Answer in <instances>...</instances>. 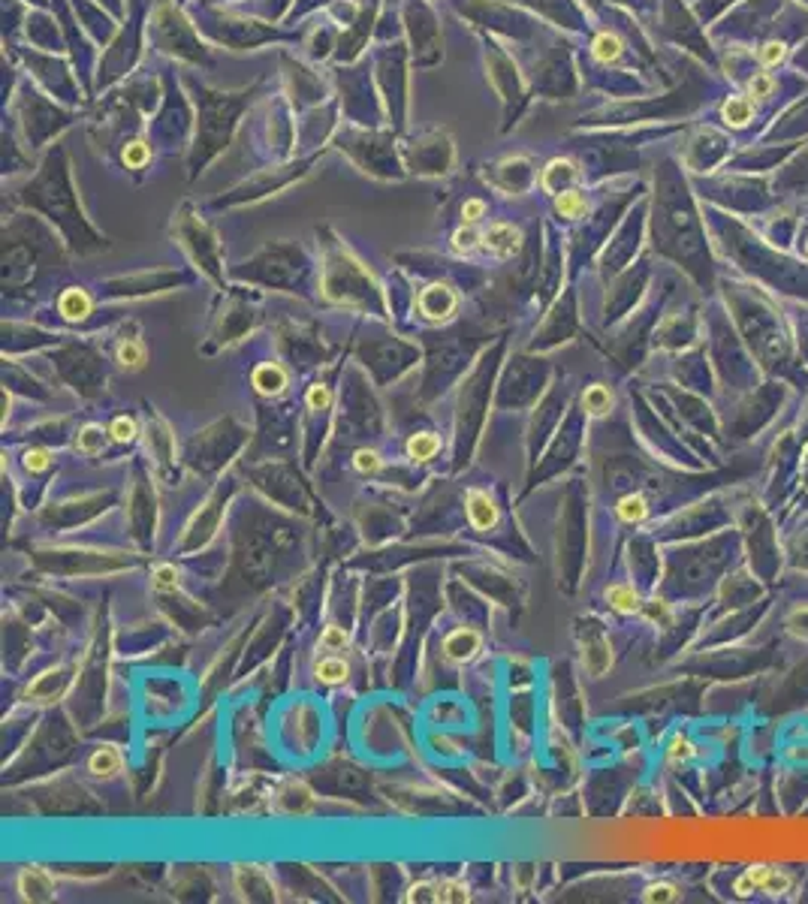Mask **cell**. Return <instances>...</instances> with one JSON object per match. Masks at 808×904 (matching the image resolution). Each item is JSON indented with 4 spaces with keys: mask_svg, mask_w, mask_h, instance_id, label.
Here are the masks:
<instances>
[{
    "mask_svg": "<svg viewBox=\"0 0 808 904\" xmlns=\"http://www.w3.org/2000/svg\"><path fill=\"white\" fill-rule=\"evenodd\" d=\"M582 660H585V669L600 678L612 663V654H610V642L600 633L594 624L585 627V636H582Z\"/></svg>",
    "mask_w": 808,
    "mask_h": 904,
    "instance_id": "cell-1",
    "label": "cell"
},
{
    "mask_svg": "<svg viewBox=\"0 0 808 904\" xmlns=\"http://www.w3.org/2000/svg\"><path fill=\"white\" fill-rule=\"evenodd\" d=\"M18 892L25 901H55V877L43 865H28L18 874Z\"/></svg>",
    "mask_w": 808,
    "mask_h": 904,
    "instance_id": "cell-2",
    "label": "cell"
},
{
    "mask_svg": "<svg viewBox=\"0 0 808 904\" xmlns=\"http://www.w3.org/2000/svg\"><path fill=\"white\" fill-rule=\"evenodd\" d=\"M145 440H148V452L157 461V468L163 470L166 465L175 461V440L169 434V428L160 419L157 413H148V431H145Z\"/></svg>",
    "mask_w": 808,
    "mask_h": 904,
    "instance_id": "cell-3",
    "label": "cell"
},
{
    "mask_svg": "<svg viewBox=\"0 0 808 904\" xmlns=\"http://www.w3.org/2000/svg\"><path fill=\"white\" fill-rule=\"evenodd\" d=\"M465 509H468V521L473 531H492L498 525V507L486 492L471 489L465 497Z\"/></svg>",
    "mask_w": 808,
    "mask_h": 904,
    "instance_id": "cell-4",
    "label": "cell"
},
{
    "mask_svg": "<svg viewBox=\"0 0 808 904\" xmlns=\"http://www.w3.org/2000/svg\"><path fill=\"white\" fill-rule=\"evenodd\" d=\"M483 251L495 259H510L519 251V230L510 223H495L492 230L483 235Z\"/></svg>",
    "mask_w": 808,
    "mask_h": 904,
    "instance_id": "cell-5",
    "label": "cell"
},
{
    "mask_svg": "<svg viewBox=\"0 0 808 904\" xmlns=\"http://www.w3.org/2000/svg\"><path fill=\"white\" fill-rule=\"evenodd\" d=\"M456 305H459L456 293L449 287H441V283L422 290V295H420V311H422L425 320H447L449 314L456 311Z\"/></svg>",
    "mask_w": 808,
    "mask_h": 904,
    "instance_id": "cell-6",
    "label": "cell"
},
{
    "mask_svg": "<svg viewBox=\"0 0 808 904\" xmlns=\"http://www.w3.org/2000/svg\"><path fill=\"white\" fill-rule=\"evenodd\" d=\"M480 645H483V636L477 633V630L459 627V630H453V633L444 639V654H447L449 660L465 663V660H471L473 654L480 651Z\"/></svg>",
    "mask_w": 808,
    "mask_h": 904,
    "instance_id": "cell-7",
    "label": "cell"
},
{
    "mask_svg": "<svg viewBox=\"0 0 808 904\" xmlns=\"http://www.w3.org/2000/svg\"><path fill=\"white\" fill-rule=\"evenodd\" d=\"M287 371L278 365V362H263V365H257L254 368V377H251V383H254V389L259 392V395H266V398H278L284 389H287Z\"/></svg>",
    "mask_w": 808,
    "mask_h": 904,
    "instance_id": "cell-8",
    "label": "cell"
},
{
    "mask_svg": "<svg viewBox=\"0 0 808 904\" xmlns=\"http://www.w3.org/2000/svg\"><path fill=\"white\" fill-rule=\"evenodd\" d=\"M67 684H69V675H67V669L64 666H55V669H49V672H43L37 682L30 684V691H28V696L30 699H37V703H52V699H57L64 691H67Z\"/></svg>",
    "mask_w": 808,
    "mask_h": 904,
    "instance_id": "cell-9",
    "label": "cell"
},
{
    "mask_svg": "<svg viewBox=\"0 0 808 904\" xmlns=\"http://www.w3.org/2000/svg\"><path fill=\"white\" fill-rule=\"evenodd\" d=\"M235 880H239V889L245 892V898H259V901H271L275 895H271V883L266 880V874L259 871V868H254V865H239V871H235Z\"/></svg>",
    "mask_w": 808,
    "mask_h": 904,
    "instance_id": "cell-10",
    "label": "cell"
},
{
    "mask_svg": "<svg viewBox=\"0 0 808 904\" xmlns=\"http://www.w3.org/2000/svg\"><path fill=\"white\" fill-rule=\"evenodd\" d=\"M121 766H124V757L112 745H100L97 751L88 757V772L94 778H115L118 772H121Z\"/></svg>",
    "mask_w": 808,
    "mask_h": 904,
    "instance_id": "cell-11",
    "label": "cell"
},
{
    "mask_svg": "<svg viewBox=\"0 0 808 904\" xmlns=\"http://www.w3.org/2000/svg\"><path fill=\"white\" fill-rule=\"evenodd\" d=\"M115 359H118V365H121L124 371H142V368L148 365V350H145V344H142V338L130 335V338L118 341Z\"/></svg>",
    "mask_w": 808,
    "mask_h": 904,
    "instance_id": "cell-12",
    "label": "cell"
},
{
    "mask_svg": "<svg viewBox=\"0 0 808 904\" xmlns=\"http://www.w3.org/2000/svg\"><path fill=\"white\" fill-rule=\"evenodd\" d=\"M778 868L775 865H751L745 868L742 877L736 880V892L739 895H751V892H769V883L775 877Z\"/></svg>",
    "mask_w": 808,
    "mask_h": 904,
    "instance_id": "cell-13",
    "label": "cell"
},
{
    "mask_svg": "<svg viewBox=\"0 0 808 904\" xmlns=\"http://www.w3.org/2000/svg\"><path fill=\"white\" fill-rule=\"evenodd\" d=\"M57 307H61V314L67 320H73V323H76V320H85L91 314V295L82 287H69V290H64Z\"/></svg>",
    "mask_w": 808,
    "mask_h": 904,
    "instance_id": "cell-14",
    "label": "cell"
},
{
    "mask_svg": "<svg viewBox=\"0 0 808 904\" xmlns=\"http://www.w3.org/2000/svg\"><path fill=\"white\" fill-rule=\"evenodd\" d=\"M437 452H441V437H437L434 431H417V434H410V440H408V458H413V461H432Z\"/></svg>",
    "mask_w": 808,
    "mask_h": 904,
    "instance_id": "cell-15",
    "label": "cell"
},
{
    "mask_svg": "<svg viewBox=\"0 0 808 904\" xmlns=\"http://www.w3.org/2000/svg\"><path fill=\"white\" fill-rule=\"evenodd\" d=\"M606 600H610L612 609L622 612V615H631V612L643 609V600H639V594L634 591V585H610V588H606Z\"/></svg>",
    "mask_w": 808,
    "mask_h": 904,
    "instance_id": "cell-16",
    "label": "cell"
},
{
    "mask_svg": "<svg viewBox=\"0 0 808 904\" xmlns=\"http://www.w3.org/2000/svg\"><path fill=\"white\" fill-rule=\"evenodd\" d=\"M615 513H619V519L627 521V525H639V521H646V519H649V501H646V495H639V492L624 495L622 501L615 504Z\"/></svg>",
    "mask_w": 808,
    "mask_h": 904,
    "instance_id": "cell-17",
    "label": "cell"
},
{
    "mask_svg": "<svg viewBox=\"0 0 808 904\" xmlns=\"http://www.w3.org/2000/svg\"><path fill=\"white\" fill-rule=\"evenodd\" d=\"M582 410L588 416H606L612 410V392L606 389L603 383H594L582 392Z\"/></svg>",
    "mask_w": 808,
    "mask_h": 904,
    "instance_id": "cell-18",
    "label": "cell"
},
{
    "mask_svg": "<svg viewBox=\"0 0 808 904\" xmlns=\"http://www.w3.org/2000/svg\"><path fill=\"white\" fill-rule=\"evenodd\" d=\"M106 434H109V428L103 431V425H85V428H79V434H76V449L82 452V456H100L103 452V446H106Z\"/></svg>",
    "mask_w": 808,
    "mask_h": 904,
    "instance_id": "cell-19",
    "label": "cell"
},
{
    "mask_svg": "<svg viewBox=\"0 0 808 904\" xmlns=\"http://www.w3.org/2000/svg\"><path fill=\"white\" fill-rule=\"evenodd\" d=\"M317 678L323 684H341V682H347V675H350V666H347V660H341V657H323L317 663Z\"/></svg>",
    "mask_w": 808,
    "mask_h": 904,
    "instance_id": "cell-20",
    "label": "cell"
},
{
    "mask_svg": "<svg viewBox=\"0 0 808 904\" xmlns=\"http://www.w3.org/2000/svg\"><path fill=\"white\" fill-rule=\"evenodd\" d=\"M555 208L561 217H570V220L582 217V214H585V196H582L579 190H564V193L555 199Z\"/></svg>",
    "mask_w": 808,
    "mask_h": 904,
    "instance_id": "cell-21",
    "label": "cell"
},
{
    "mask_svg": "<svg viewBox=\"0 0 808 904\" xmlns=\"http://www.w3.org/2000/svg\"><path fill=\"white\" fill-rule=\"evenodd\" d=\"M278 799H281V805L284 802H290L284 811H290V814H296V811H305L308 805H311V793H308L302 784H287L281 793H278Z\"/></svg>",
    "mask_w": 808,
    "mask_h": 904,
    "instance_id": "cell-22",
    "label": "cell"
},
{
    "mask_svg": "<svg viewBox=\"0 0 808 904\" xmlns=\"http://www.w3.org/2000/svg\"><path fill=\"white\" fill-rule=\"evenodd\" d=\"M109 437L115 443H133L139 437V422L133 416H115L112 425H109Z\"/></svg>",
    "mask_w": 808,
    "mask_h": 904,
    "instance_id": "cell-23",
    "label": "cell"
},
{
    "mask_svg": "<svg viewBox=\"0 0 808 904\" xmlns=\"http://www.w3.org/2000/svg\"><path fill=\"white\" fill-rule=\"evenodd\" d=\"M784 627H787L790 636L808 642V603L793 606V609L787 612V618H784Z\"/></svg>",
    "mask_w": 808,
    "mask_h": 904,
    "instance_id": "cell-24",
    "label": "cell"
},
{
    "mask_svg": "<svg viewBox=\"0 0 808 904\" xmlns=\"http://www.w3.org/2000/svg\"><path fill=\"white\" fill-rule=\"evenodd\" d=\"M724 118H727V124H733V127L748 124L751 121V103L745 97H730L724 103Z\"/></svg>",
    "mask_w": 808,
    "mask_h": 904,
    "instance_id": "cell-25",
    "label": "cell"
},
{
    "mask_svg": "<svg viewBox=\"0 0 808 904\" xmlns=\"http://www.w3.org/2000/svg\"><path fill=\"white\" fill-rule=\"evenodd\" d=\"M151 585H154V591H163V594H172V591H178V570L172 567V564H157L154 567V576H151Z\"/></svg>",
    "mask_w": 808,
    "mask_h": 904,
    "instance_id": "cell-26",
    "label": "cell"
},
{
    "mask_svg": "<svg viewBox=\"0 0 808 904\" xmlns=\"http://www.w3.org/2000/svg\"><path fill=\"white\" fill-rule=\"evenodd\" d=\"M643 901H649V904H670V901H679V889H675L673 883H667V880H661V883H651L646 892H643Z\"/></svg>",
    "mask_w": 808,
    "mask_h": 904,
    "instance_id": "cell-27",
    "label": "cell"
},
{
    "mask_svg": "<svg viewBox=\"0 0 808 904\" xmlns=\"http://www.w3.org/2000/svg\"><path fill=\"white\" fill-rule=\"evenodd\" d=\"M353 468L359 470V473H365V477H371V473H380V468H383V458H380L374 449H356Z\"/></svg>",
    "mask_w": 808,
    "mask_h": 904,
    "instance_id": "cell-28",
    "label": "cell"
},
{
    "mask_svg": "<svg viewBox=\"0 0 808 904\" xmlns=\"http://www.w3.org/2000/svg\"><path fill=\"white\" fill-rule=\"evenodd\" d=\"M437 901H471V892L459 880H441L437 883Z\"/></svg>",
    "mask_w": 808,
    "mask_h": 904,
    "instance_id": "cell-29",
    "label": "cell"
},
{
    "mask_svg": "<svg viewBox=\"0 0 808 904\" xmlns=\"http://www.w3.org/2000/svg\"><path fill=\"white\" fill-rule=\"evenodd\" d=\"M320 645H323L326 651H341L344 645H347V630L338 627V624H329L323 633H320Z\"/></svg>",
    "mask_w": 808,
    "mask_h": 904,
    "instance_id": "cell-30",
    "label": "cell"
},
{
    "mask_svg": "<svg viewBox=\"0 0 808 904\" xmlns=\"http://www.w3.org/2000/svg\"><path fill=\"white\" fill-rule=\"evenodd\" d=\"M305 401H308V407H311V410H329L332 407V389L323 386V383H314L311 389H308Z\"/></svg>",
    "mask_w": 808,
    "mask_h": 904,
    "instance_id": "cell-31",
    "label": "cell"
},
{
    "mask_svg": "<svg viewBox=\"0 0 808 904\" xmlns=\"http://www.w3.org/2000/svg\"><path fill=\"white\" fill-rule=\"evenodd\" d=\"M25 468L30 470V473H40V470H45L52 465V452L49 449H43V446H33V449H28L25 452Z\"/></svg>",
    "mask_w": 808,
    "mask_h": 904,
    "instance_id": "cell-32",
    "label": "cell"
},
{
    "mask_svg": "<svg viewBox=\"0 0 808 904\" xmlns=\"http://www.w3.org/2000/svg\"><path fill=\"white\" fill-rule=\"evenodd\" d=\"M453 247L459 254H471V251H477V247H483V239L471 230V226H465V230H459L453 235Z\"/></svg>",
    "mask_w": 808,
    "mask_h": 904,
    "instance_id": "cell-33",
    "label": "cell"
},
{
    "mask_svg": "<svg viewBox=\"0 0 808 904\" xmlns=\"http://www.w3.org/2000/svg\"><path fill=\"white\" fill-rule=\"evenodd\" d=\"M772 88H775V81H772V76H766V73H757V76H751V81H748V94L757 97V100L769 97Z\"/></svg>",
    "mask_w": 808,
    "mask_h": 904,
    "instance_id": "cell-34",
    "label": "cell"
},
{
    "mask_svg": "<svg viewBox=\"0 0 808 904\" xmlns=\"http://www.w3.org/2000/svg\"><path fill=\"white\" fill-rule=\"evenodd\" d=\"M694 754H697V751H694V745L688 742L685 735H675L673 745H670V759H673V763H679V759L685 763V759H691Z\"/></svg>",
    "mask_w": 808,
    "mask_h": 904,
    "instance_id": "cell-35",
    "label": "cell"
},
{
    "mask_svg": "<svg viewBox=\"0 0 808 904\" xmlns=\"http://www.w3.org/2000/svg\"><path fill=\"white\" fill-rule=\"evenodd\" d=\"M404 901H437V883H417L404 895Z\"/></svg>",
    "mask_w": 808,
    "mask_h": 904,
    "instance_id": "cell-36",
    "label": "cell"
},
{
    "mask_svg": "<svg viewBox=\"0 0 808 904\" xmlns=\"http://www.w3.org/2000/svg\"><path fill=\"white\" fill-rule=\"evenodd\" d=\"M781 61H784V45L781 43H766L763 49H760V64H763V67H775Z\"/></svg>",
    "mask_w": 808,
    "mask_h": 904,
    "instance_id": "cell-37",
    "label": "cell"
},
{
    "mask_svg": "<svg viewBox=\"0 0 808 904\" xmlns=\"http://www.w3.org/2000/svg\"><path fill=\"white\" fill-rule=\"evenodd\" d=\"M594 55H597L600 61H612V57L619 55V43H615L612 37H600L597 43H594Z\"/></svg>",
    "mask_w": 808,
    "mask_h": 904,
    "instance_id": "cell-38",
    "label": "cell"
},
{
    "mask_svg": "<svg viewBox=\"0 0 808 904\" xmlns=\"http://www.w3.org/2000/svg\"><path fill=\"white\" fill-rule=\"evenodd\" d=\"M483 214H486V202H480V199H468L465 205H461V217H465V223H477Z\"/></svg>",
    "mask_w": 808,
    "mask_h": 904,
    "instance_id": "cell-39",
    "label": "cell"
},
{
    "mask_svg": "<svg viewBox=\"0 0 808 904\" xmlns=\"http://www.w3.org/2000/svg\"><path fill=\"white\" fill-rule=\"evenodd\" d=\"M145 160H148V148L145 145H139V142L127 145V151H124V163L127 166H142Z\"/></svg>",
    "mask_w": 808,
    "mask_h": 904,
    "instance_id": "cell-40",
    "label": "cell"
},
{
    "mask_svg": "<svg viewBox=\"0 0 808 904\" xmlns=\"http://www.w3.org/2000/svg\"><path fill=\"white\" fill-rule=\"evenodd\" d=\"M639 612H646L651 621H670V612H667V606L663 603H658V600H651V603H643V609Z\"/></svg>",
    "mask_w": 808,
    "mask_h": 904,
    "instance_id": "cell-41",
    "label": "cell"
}]
</instances>
